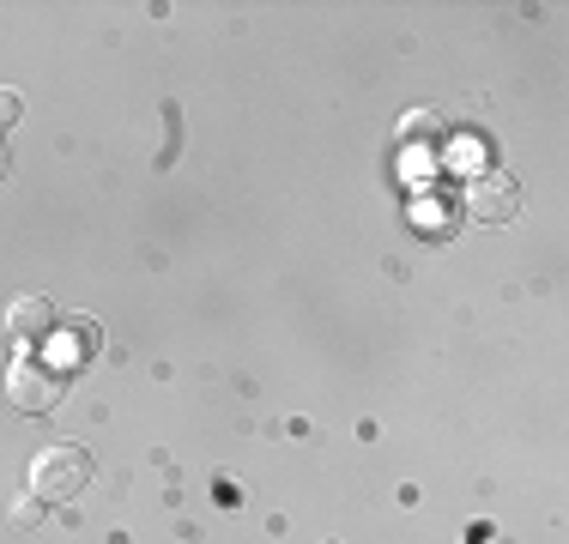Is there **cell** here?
<instances>
[{
	"mask_svg": "<svg viewBox=\"0 0 569 544\" xmlns=\"http://www.w3.org/2000/svg\"><path fill=\"white\" fill-rule=\"evenodd\" d=\"M91 484V454L79 442H49L31 460V496L37 502H73Z\"/></svg>",
	"mask_w": 569,
	"mask_h": 544,
	"instance_id": "cell-1",
	"label": "cell"
},
{
	"mask_svg": "<svg viewBox=\"0 0 569 544\" xmlns=\"http://www.w3.org/2000/svg\"><path fill=\"white\" fill-rule=\"evenodd\" d=\"M7 400L19 405V412H56L61 405V370L56 363H43V357H12V370H7Z\"/></svg>",
	"mask_w": 569,
	"mask_h": 544,
	"instance_id": "cell-2",
	"label": "cell"
},
{
	"mask_svg": "<svg viewBox=\"0 0 569 544\" xmlns=\"http://www.w3.org/2000/svg\"><path fill=\"white\" fill-rule=\"evenodd\" d=\"M467 206L479 224H509V218L521 212V188H515V175H503V170H485V175H472Z\"/></svg>",
	"mask_w": 569,
	"mask_h": 544,
	"instance_id": "cell-3",
	"label": "cell"
},
{
	"mask_svg": "<svg viewBox=\"0 0 569 544\" xmlns=\"http://www.w3.org/2000/svg\"><path fill=\"white\" fill-rule=\"evenodd\" d=\"M61 326V309L49 303V296H19V303L7 309V333L12 339H49Z\"/></svg>",
	"mask_w": 569,
	"mask_h": 544,
	"instance_id": "cell-4",
	"label": "cell"
},
{
	"mask_svg": "<svg viewBox=\"0 0 569 544\" xmlns=\"http://www.w3.org/2000/svg\"><path fill=\"white\" fill-rule=\"evenodd\" d=\"M61 326H67V333H73V351H67V357H73V363H79V357H86V345H91V321H79V315H67Z\"/></svg>",
	"mask_w": 569,
	"mask_h": 544,
	"instance_id": "cell-5",
	"label": "cell"
},
{
	"mask_svg": "<svg viewBox=\"0 0 569 544\" xmlns=\"http://www.w3.org/2000/svg\"><path fill=\"white\" fill-rule=\"evenodd\" d=\"M19 115H24V98H19L12 85H0V128H12Z\"/></svg>",
	"mask_w": 569,
	"mask_h": 544,
	"instance_id": "cell-6",
	"label": "cell"
},
{
	"mask_svg": "<svg viewBox=\"0 0 569 544\" xmlns=\"http://www.w3.org/2000/svg\"><path fill=\"white\" fill-rule=\"evenodd\" d=\"M12 170V158H7V140H0V175H7Z\"/></svg>",
	"mask_w": 569,
	"mask_h": 544,
	"instance_id": "cell-7",
	"label": "cell"
}]
</instances>
